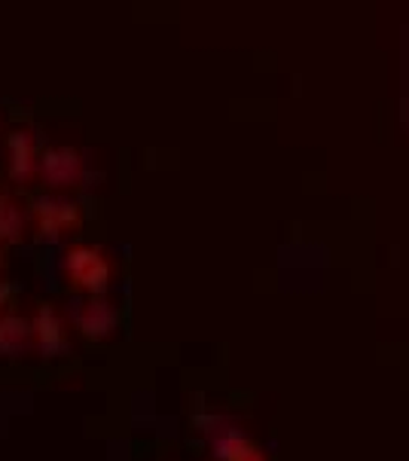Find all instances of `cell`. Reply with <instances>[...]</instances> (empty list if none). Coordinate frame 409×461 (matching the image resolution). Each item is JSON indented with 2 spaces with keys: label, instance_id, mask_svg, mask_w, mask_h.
<instances>
[{
  "label": "cell",
  "instance_id": "6da1fadb",
  "mask_svg": "<svg viewBox=\"0 0 409 461\" xmlns=\"http://www.w3.org/2000/svg\"><path fill=\"white\" fill-rule=\"evenodd\" d=\"M61 276L77 294L83 296H105L107 287L114 285L116 266L110 260V254L101 245H89V241H80V245H70L65 251V260H61Z\"/></svg>",
  "mask_w": 409,
  "mask_h": 461
},
{
  "label": "cell",
  "instance_id": "7a4b0ae2",
  "mask_svg": "<svg viewBox=\"0 0 409 461\" xmlns=\"http://www.w3.org/2000/svg\"><path fill=\"white\" fill-rule=\"evenodd\" d=\"M89 175V156L77 144H52L41 153L37 162V177L43 186H50L52 193H68L86 184Z\"/></svg>",
  "mask_w": 409,
  "mask_h": 461
},
{
  "label": "cell",
  "instance_id": "3957f363",
  "mask_svg": "<svg viewBox=\"0 0 409 461\" xmlns=\"http://www.w3.org/2000/svg\"><path fill=\"white\" fill-rule=\"evenodd\" d=\"M28 214H31L34 230L50 241L74 236L83 226V208L77 205L74 199L59 196V193H43V196H37L31 202Z\"/></svg>",
  "mask_w": 409,
  "mask_h": 461
},
{
  "label": "cell",
  "instance_id": "277c9868",
  "mask_svg": "<svg viewBox=\"0 0 409 461\" xmlns=\"http://www.w3.org/2000/svg\"><path fill=\"white\" fill-rule=\"evenodd\" d=\"M68 324L77 336L89 342H110L120 330V309L107 296H83L70 303Z\"/></svg>",
  "mask_w": 409,
  "mask_h": 461
},
{
  "label": "cell",
  "instance_id": "5b68a950",
  "mask_svg": "<svg viewBox=\"0 0 409 461\" xmlns=\"http://www.w3.org/2000/svg\"><path fill=\"white\" fill-rule=\"evenodd\" d=\"M195 425H199L204 431V437H208L211 456H214L217 461H269L263 456V449H259L245 431H239L230 419L199 416L195 419Z\"/></svg>",
  "mask_w": 409,
  "mask_h": 461
},
{
  "label": "cell",
  "instance_id": "8992f818",
  "mask_svg": "<svg viewBox=\"0 0 409 461\" xmlns=\"http://www.w3.org/2000/svg\"><path fill=\"white\" fill-rule=\"evenodd\" d=\"M31 330H34V351L46 361L70 351V324L52 303H37L31 312Z\"/></svg>",
  "mask_w": 409,
  "mask_h": 461
},
{
  "label": "cell",
  "instance_id": "52a82bcc",
  "mask_svg": "<svg viewBox=\"0 0 409 461\" xmlns=\"http://www.w3.org/2000/svg\"><path fill=\"white\" fill-rule=\"evenodd\" d=\"M37 138L31 129H13L4 138V168L15 184H28L31 177H37Z\"/></svg>",
  "mask_w": 409,
  "mask_h": 461
},
{
  "label": "cell",
  "instance_id": "ba28073f",
  "mask_svg": "<svg viewBox=\"0 0 409 461\" xmlns=\"http://www.w3.org/2000/svg\"><path fill=\"white\" fill-rule=\"evenodd\" d=\"M31 348H34L31 315H22V312L0 315V357H22Z\"/></svg>",
  "mask_w": 409,
  "mask_h": 461
},
{
  "label": "cell",
  "instance_id": "9c48e42d",
  "mask_svg": "<svg viewBox=\"0 0 409 461\" xmlns=\"http://www.w3.org/2000/svg\"><path fill=\"white\" fill-rule=\"evenodd\" d=\"M31 214L19 199L0 190V245H22L28 236Z\"/></svg>",
  "mask_w": 409,
  "mask_h": 461
},
{
  "label": "cell",
  "instance_id": "30bf717a",
  "mask_svg": "<svg viewBox=\"0 0 409 461\" xmlns=\"http://www.w3.org/2000/svg\"><path fill=\"white\" fill-rule=\"evenodd\" d=\"M10 303H13V285L10 281H0V315L10 312Z\"/></svg>",
  "mask_w": 409,
  "mask_h": 461
},
{
  "label": "cell",
  "instance_id": "8fae6325",
  "mask_svg": "<svg viewBox=\"0 0 409 461\" xmlns=\"http://www.w3.org/2000/svg\"><path fill=\"white\" fill-rule=\"evenodd\" d=\"M4 269H6V254H4V248H0V276H4Z\"/></svg>",
  "mask_w": 409,
  "mask_h": 461
}]
</instances>
